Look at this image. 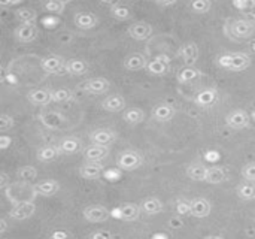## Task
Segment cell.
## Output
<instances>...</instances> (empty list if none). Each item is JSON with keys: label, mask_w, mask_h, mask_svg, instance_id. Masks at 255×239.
Segmentation results:
<instances>
[{"label": "cell", "mask_w": 255, "mask_h": 239, "mask_svg": "<svg viewBox=\"0 0 255 239\" xmlns=\"http://www.w3.org/2000/svg\"><path fill=\"white\" fill-rule=\"evenodd\" d=\"M224 31L233 40L250 39L251 36H254L255 33V22L251 19H245V18L230 19L229 22H226Z\"/></svg>", "instance_id": "1"}, {"label": "cell", "mask_w": 255, "mask_h": 239, "mask_svg": "<svg viewBox=\"0 0 255 239\" xmlns=\"http://www.w3.org/2000/svg\"><path fill=\"white\" fill-rule=\"evenodd\" d=\"M253 60L248 54L245 52H230L218 57L217 64L223 69L233 70V72H242L251 66Z\"/></svg>", "instance_id": "2"}, {"label": "cell", "mask_w": 255, "mask_h": 239, "mask_svg": "<svg viewBox=\"0 0 255 239\" xmlns=\"http://www.w3.org/2000/svg\"><path fill=\"white\" fill-rule=\"evenodd\" d=\"M143 163V156H140L137 151H133V150H126L123 151L118 159H117V166L118 169L121 171H136L142 166Z\"/></svg>", "instance_id": "3"}, {"label": "cell", "mask_w": 255, "mask_h": 239, "mask_svg": "<svg viewBox=\"0 0 255 239\" xmlns=\"http://www.w3.org/2000/svg\"><path fill=\"white\" fill-rule=\"evenodd\" d=\"M39 121L49 130H60L66 126L67 123V118L58 112V111H52V109H46V111H42L39 115H37Z\"/></svg>", "instance_id": "4"}, {"label": "cell", "mask_w": 255, "mask_h": 239, "mask_svg": "<svg viewBox=\"0 0 255 239\" xmlns=\"http://www.w3.org/2000/svg\"><path fill=\"white\" fill-rule=\"evenodd\" d=\"M140 207H137L136 204H124L120 208L111 211V216L123 222H136L140 216Z\"/></svg>", "instance_id": "5"}, {"label": "cell", "mask_w": 255, "mask_h": 239, "mask_svg": "<svg viewBox=\"0 0 255 239\" xmlns=\"http://www.w3.org/2000/svg\"><path fill=\"white\" fill-rule=\"evenodd\" d=\"M37 34H39V28L36 24H19L13 30L15 39L21 43H30V42L36 40Z\"/></svg>", "instance_id": "6"}, {"label": "cell", "mask_w": 255, "mask_h": 239, "mask_svg": "<svg viewBox=\"0 0 255 239\" xmlns=\"http://www.w3.org/2000/svg\"><path fill=\"white\" fill-rule=\"evenodd\" d=\"M109 87H111V82L106 78H102V76L87 79L81 85V88L88 94H105V93H108Z\"/></svg>", "instance_id": "7"}, {"label": "cell", "mask_w": 255, "mask_h": 239, "mask_svg": "<svg viewBox=\"0 0 255 239\" xmlns=\"http://www.w3.org/2000/svg\"><path fill=\"white\" fill-rule=\"evenodd\" d=\"M250 121H251V117L244 111V109H236V111H232L227 117H226V123L230 129H235V130H242V129H247L250 126Z\"/></svg>", "instance_id": "8"}, {"label": "cell", "mask_w": 255, "mask_h": 239, "mask_svg": "<svg viewBox=\"0 0 255 239\" xmlns=\"http://www.w3.org/2000/svg\"><path fill=\"white\" fill-rule=\"evenodd\" d=\"M82 216L90 223H105L111 217V213L100 205H90L84 210Z\"/></svg>", "instance_id": "9"}, {"label": "cell", "mask_w": 255, "mask_h": 239, "mask_svg": "<svg viewBox=\"0 0 255 239\" xmlns=\"http://www.w3.org/2000/svg\"><path fill=\"white\" fill-rule=\"evenodd\" d=\"M127 33H128V36L131 39L142 42V40H146V39L151 37V34H152V25L148 24V22H145V21H137V22H133L128 27Z\"/></svg>", "instance_id": "10"}, {"label": "cell", "mask_w": 255, "mask_h": 239, "mask_svg": "<svg viewBox=\"0 0 255 239\" xmlns=\"http://www.w3.org/2000/svg\"><path fill=\"white\" fill-rule=\"evenodd\" d=\"M34 213H36V204H33V201H27V202H21V204L15 205L10 210L9 216H10V219H13L16 222H22V220L30 219Z\"/></svg>", "instance_id": "11"}, {"label": "cell", "mask_w": 255, "mask_h": 239, "mask_svg": "<svg viewBox=\"0 0 255 239\" xmlns=\"http://www.w3.org/2000/svg\"><path fill=\"white\" fill-rule=\"evenodd\" d=\"M66 61L63 57L60 55H48V57H43L40 60V69L46 73H60L61 70H64V66H66Z\"/></svg>", "instance_id": "12"}, {"label": "cell", "mask_w": 255, "mask_h": 239, "mask_svg": "<svg viewBox=\"0 0 255 239\" xmlns=\"http://www.w3.org/2000/svg\"><path fill=\"white\" fill-rule=\"evenodd\" d=\"M25 97L33 106H46L52 102V91L48 88H34L30 90Z\"/></svg>", "instance_id": "13"}, {"label": "cell", "mask_w": 255, "mask_h": 239, "mask_svg": "<svg viewBox=\"0 0 255 239\" xmlns=\"http://www.w3.org/2000/svg\"><path fill=\"white\" fill-rule=\"evenodd\" d=\"M90 141L93 145H102V147H109L115 139L117 133L111 129H96L94 132L90 133Z\"/></svg>", "instance_id": "14"}, {"label": "cell", "mask_w": 255, "mask_h": 239, "mask_svg": "<svg viewBox=\"0 0 255 239\" xmlns=\"http://www.w3.org/2000/svg\"><path fill=\"white\" fill-rule=\"evenodd\" d=\"M217 100H218V91L215 88H205L199 91L193 99V102L199 108H211L217 103Z\"/></svg>", "instance_id": "15"}, {"label": "cell", "mask_w": 255, "mask_h": 239, "mask_svg": "<svg viewBox=\"0 0 255 239\" xmlns=\"http://www.w3.org/2000/svg\"><path fill=\"white\" fill-rule=\"evenodd\" d=\"M175 114H176V109L170 103H160V105L154 106L152 111H151V117L155 121H160V123L170 121L175 117Z\"/></svg>", "instance_id": "16"}, {"label": "cell", "mask_w": 255, "mask_h": 239, "mask_svg": "<svg viewBox=\"0 0 255 239\" xmlns=\"http://www.w3.org/2000/svg\"><path fill=\"white\" fill-rule=\"evenodd\" d=\"M100 106H102V109H105L108 112L117 114V112L124 111V108H126V99L121 94H111V96H108V97H105L102 100Z\"/></svg>", "instance_id": "17"}, {"label": "cell", "mask_w": 255, "mask_h": 239, "mask_svg": "<svg viewBox=\"0 0 255 239\" xmlns=\"http://www.w3.org/2000/svg\"><path fill=\"white\" fill-rule=\"evenodd\" d=\"M211 202L205 198H196L191 201V208H190V214L196 219H206L211 214Z\"/></svg>", "instance_id": "18"}, {"label": "cell", "mask_w": 255, "mask_h": 239, "mask_svg": "<svg viewBox=\"0 0 255 239\" xmlns=\"http://www.w3.org/2000/svg\"><path fill=\"white\" fill-rule=\"evenodd\" d=\"M169 64H170V58L167 55H158V57H155L154 60H151L148 63L146 70L151 75L161 76V75H164V73L169 72Z\"/></svg>", "instance_id": "19"}, {"label": "cell", "mask_w": 255, "mask_h": 239, "mask_svg": "<svg viewBox=\"0 0 255 239\" xmlns=\"http://www.w3.org/2000/svg\"><path fill=\"white\" fill-rule=\"evenodd\" d=\"M73 22L81 30H91L97 25L99 18L91 12H76L73 16Z\"/></svg>", "instance_id": "20"}, {"label": "cell", "mask_w": 255, "mask_h": 239, "mask_svg": "<svg viewBox=\"0 0 255 239\" xmlns=\"http://www.w3.org/2000/svg\"><path fill=\"white\" fill-rule=\"evenodd\" d=\"M148 60L143 54L139 52H133L128 57H126L124 60V69L128 72H136V70H142L148 66Z\"/></svg>", "instance_id": "21"}, {"label": "cell", "mask_w": 255, "mask_h": 239, "mask_svg": "<svg viewBox=\"0 0 255 239\" xmlns=\"http://www.w3.org/2000/svg\"><path fill=\"white\" fill-rule=\"evenodd\" d=\"M109 154V147H102V145H88L84 150V157L87 162H97L100 163L105 157Z\"/></svg>", "instance_id": "22"}, {"label": "cell", "mask_w": 255, "mask_h": 239, "mask_svg": "<svg viewBox=\"0 0 255 239\" xmlns=\"http://www.w3.org/2000/svg\"><path fill=\"white\" fill-rule=\"evenodd\" d=\"M179 54L185 61V66H194L199 58V46L194 42H187L179 48Z\"/></svg>", "instance_id": "23"}, {"label": "cell", "mask_w": 255, "mask_h": 239, "mask_svg": "<svg viewBox=\"0 0 255 239\" xmlns=\"http://www.w3.org/2000/svg\"><path fill=\"white\" fill-rule=\"evenodd\" d=\"M103 165L97 163V162H87L81 166L79 169V175L84 180H97L102 174H103Z\"/></svg>", "instance_id": "24"}, {"label": "cell", "mask_w": 255, "mask_h": 239, "mask_svg": "<svg viewBox=\"0 0 255 239\" xmlns=\"http://www.w3.org/2000/svg\"><path fill=\"white\" fill-rule=\"evenodd\" d=\"M58 190H60V184L55 180H46V181H42V183H39V184H36L33 187L34 195H39L42 198H51Z\"/></svg>", "instance_id": "25"}, {"label": "cell", "mask_w": 255, "mask_h": 239, "mask_svg": "<svg viewBox=\"0 0 255 239\" xmlns=\"http://www.w3.org/2000/svg\"><path fill=\"white\" fill-rule=\"evenodd\" d=\"M64 72L72 76H82L88 72V63L81 58H72L66 61Z\"/></svg>", "instance_id": "26"}, {"label": "cell", "mask_w": 255, "mask_h": 239, "mask_svg": "<svg viewBox=\"0 0 255 239\" xmlns=\"http://www.w3.org/2000/svg\"><path fill=\"white\" fill-rule=\"evenodd\" d=\"M58 150L61 154H76L82 150V144L78 138H73V136H67V138H63L60 142H58Z\"/></svg>", "instance_id": "27"}, {"label": "cell", "mask_w": 255, "mask_h": 239, "mask_svg": "<svg viewBox=\"0 0 255 239\" xmlns=\"http://www.w3.org/2000/svg\"><path fill=\"white\" fill-rule=\"evenodd\" d=\"M60 150L57 145H45V147H40L37 150V160L42 162V163H49V162H54L58 156H60Z\"/></svg>", "instance_id": "28"}, {"label": "cell", "mask_w": 255, "mask_h": 239, "mask_svg": "<svg viewBox=\"0 0 255 239\" xmlns=\"http://www.w3.org/2000/svg\"><path fill=\"white\" fill-rule=\"evenodd\" d=\"M208 171H209V168H206L203 163L196 162L187 168V177L191 178L193 181H206Z\"/></svg>", "instance_id": "29"}, {"label": "cell", "mask_w": 255, "mask_h": 239, "mask_svg": "<svg viewBox=\"0 0 255 239\" xmlns=\"http://www.w3.org/2000/svg\"><path fill=\"white\" fill-rule=\"evenodd\" d=\"M140 210L146 216H155V214H160L164 210V207H163V202L160 199H157V198H148V199H145L140 204Z\"/></svg>", "instance_id": "30"}, {"label": "cell", "mask_w": 255, "mask_h": 239, "mask_svg": "<svg viewBox=\"0 0 255 239\" xmlns=\"http://www.w3.org/2000/svg\"><path fill=\"white\" fill-rule=\"evenodd\" d=\"M200 76H202V72L197 67H194V66H185V67H182L178 72L176 79H178L179 84H188V82H191V81H194V79H197Z\"/></svg>", "instance_id": "31"}, {"label": "cell", "mask_w": 255, "mask_h": 239, "mask_svg": "<svg viewBox=\"0 0 255 239\" xmlns=\"http://www.w3.org/2000/svg\"><path fill=\"white\" fill-rule=\"evenodd\" d=\"M123 120L130 126H136V124H140L145 120V112L140 108H130V109H127L124 112Z\"/></svg>", "instance_id": "32"}, {"label": "cell", "mask_w": 255, "mask_h": 239, "mask_svg": "<svg viewBox=\"0 0 255 239\" xmlns=\"http://www.w3.org/2000/svg\"><path fill=\"white\" fill-rule=\"evenodd\" d=\"M226 178H227V172H226V169H224V168H221V166H215V168H209V171H208V177H206V183H208V184L215 186V184H221V183H224V181H226Z\"/></svg>", "instance_id": "33"}, {"label": "cell", "mask_w": 255, "mask_h": 239, "mask_svg": "<svg viewBox=\"0 0 255 239\" xmlns=\"http://www.w3.org/2000/svg\"><path fill=\"white\" fill-rule=\"evenodd\" d=\"M236 192H238V196H239L242 201H254L255 199L254 183L245 181V183H242V184H239V186H238Z\"/></svg>", "instance_id": "34"}, {"label": "cell", "mask_w": 255, "mask_h": 239, "mask_svg": "<svg viewBox=\"0 0 255 239\" xmlns=\"http://www.w3.org/2000/svg\"><path fill=\"white\" fill-rule=\"evenodd\" d=\"M15 16L18 18V21H21V24H33L37 18V13L31 7H21L15 10Z\"/></svg>", "instance_id": "35"}, {"label": "cell", "mask_w": 255, "mask_h": 239, "mask_svg": "<svg viewBox=\"0 0 255 239\" xmlns=\"http://www.w3.org/2000/svg\"><path fill=\"white\" fill-rule=\"evenodd\" d=\"M16 177L19 178L21 183H33L37 178V169L34 166H22L18 169Z\"/></svg>", "instance_id": "36"}, {"label": "cell", "mask_w": 255, "mask_h": 239, "mask_svg": "<svg viewBox=\"0 0 255 239\" xmlns=\"http://www.w3.org/2000/svg\"><path fill=\"white\" fill-rule=\"evenodd\" d=\"M66 6H67L66 0H49V1L43 3V9L54 15H61L64 12Z\"/></svg>", "instance_id": "37"}, {"label": "cell", "mask_w": 255, "mask_h": 239, "mask_svg": "<svg viewBox=\"0 0 255 239\" xmlns=\"http://www.w3.org/2000/svg\"><path fill=\"white\" fill-rule=\"evenodd\" d=\"M111 13H112L114 18H117V19H120V21H126V19H128V18L131 16L130 9H128L127 6H124V4H120V3H115V4L111 7Z\"/></svg>", "instance_id": "38"}, {"label": "cell", "mask_w": 255, "mask_h": 239, "mask_svg": "<svg viewBox=\"0 0 255 239\" xmlns=\"http://www.w3.org/2000/svg\"><path fill=\"white\" fill-rule=\"evenodd\" d=\"M73 93L69 88H58L52 91V102L54 103H66L69 100H72Z\"/></svg>", "instance_id": "39"}, {"label": "cell", "mask_w": 255, "mask_h": 239, "mask_svg": "<svg viewBox=\"0 0 255 239\" xmlns=\"http://www.w3.org/2000/svg\"><path fill=\"white\" fill-rule=\"evenodd\" d=\"M190 7L194 13H206L211 10L212 1L211 0H194V1H191Z\"/></svg>", "instance_id": "40"}, {"label": "cell", "mask_w": 255, "mask_h": 239, "mask_svg": "<svg viewBox=\"0 0 255 239\" xmlns=\"http://www.w3.org/2000/svg\"><path fill=\"white\" fill-rule=\"evenodd\" d=\"M242 177H244L245 181L255 183V162L247 163V165L242 168Z\"/></svg>", "instance_id": "41"}, {"label": "cell", "mask_w": 255, "mask_h": 239, "mask_svg": "<svg viewBox=\"0 0 255 239\" xmlns=\"http://www.w3.org/2000/svg\"><path fill=\"white\" fill-rule=\"evenodd\" d=\"M13 124H15V121H13V118L10 115H7V114H1L0 115V130L1 132L10 130L13 127Z\"/></svg>", "instance_id": "42"}, {"label": "cell", "mask_w": 255, "mask_h": 239, "mask_svg": "<svg viewBox=\"0 0 255 239\" xmlns=\"http://www.w3.org/2000/svg\"><path fill=\"white\" fill-rule=\"evenodd\" d=\"M233 6L238 7L239 10H248V9H255V1H250V0H236L233 1Z\"/></svg>", "instance_id": "43"}, {"label": "cell", "mask_w": 255, "mask_h": 239, "mask_svg": "<svg viewBox=\"0 0 255 239\" xmlns=\"http://www.w3.org/2000/svg\"><path fill=\"white\" fill-rule=\"evenodd\" d=\"M190 208H191V201L188 202V201H178V207H176V210H178V213L181 214V216H185V214H190Z\"/></svg>", "instance_id": "44"}, {"label": "cell", "mask_w": 255, "mask_h": 239, "mask_svg": "<svg viewBox=\"0 0 255 239\" xmlns=\"http://www.w3.org/2000/svg\"><path fill=\"white\" fill-rule=\"evenodd\" d=\"M120 177H121V169H112V171L105 172V178L109 181H117L120 180Z\"/></svg>", "instance_id": "45"}, {"label": "cell", "mask_w": 255, "mask_h": 239, "mask_svg": "<svg viewBox=\"0 0 255 239\" xmlns=\"http://www.w3.org/2000/svg\"><path fill=\"white\" fill-rule=\"evenodd\" d=\"M90 239H112V235L106 231H97V232L91 234Z\"/></svg>", "instance_id": "46"}, {"label": "cell", "mask_w": 255, "mask_h": 239, "mask_svg": "<svg viewBox=\"0 0 255 239\" xmlns=\"http://www.w3.org/2000/svg\"><path fill=\"white\" fill-rule=\"evenodd\" d=\"M10 144H12V138L10 136H6V135L0 136V148L1 150H6Z\"/></svg>", "instance_id": "47"}, {"label": "cell", "mask_w": 255, "mask_h": 239, "mask_svg": "<svg viewBox=\"0 0 255 239\" xmlns=\"http://www.w3.org/2000/svg\"><path fill=\"white\" fill-rule=\"evenodd\" d=\"M7 184H9V177H7V174L1 172V174H0V189H1V190H6V189L9 187Z\"/></svg>", "instance_id": "48"}, {"label": "cell", "mask_w": 255, "mask_h": 239, "mask_svg": "<svg viewBox=\"0 0 255 239\" xmlns=\"http://www.w3.org/2000/svg\"><path fill=\"white\" fill-rule=\"evenodd\" d=\"M205 159L209 160V162H215V160L220 159V153L218 151H208L206 156H205Z\"/></svg>", "instance_id": "49"}, {"label": "cell", "mask_w": 255, "mask_h": 239, "mask_svg": "<svg viewBox=\"0 0 255 239\" xmlns=\"http://www.w3.org/2000/svg\"><path fill=\"white\" fill-rule=\"evenodd\" d=\"M52 239H67V234L66 232H54Z\"/></svg>", "instance_id": "50"}, {"label": "cell", "mask_w": 255, "mask_h": 239, "mask_svg": "<svg viewBox=\"0 0 255 239\" xmlns=\"http://www.w3.org/2000/svg\"><path fill=\"white\" fill-rule=\"evenodd\" d=\"M175 3H176L175 0H172V1H155V4H158V6H172Z\"/></svg>", "instance_id": "51"}, {"label": "cell", "mask_w": 255, "mask_h": 239, "mask_svg": "<svg viewBox=\"0 0 255 239\" xmlns=\"http://www.w3.org/2000/svg\"><path fill=\"white\" fill-rule=\"evenodd\" d=\"M1 228H0V234H4L6 232V229H7V223H6V220L4 219H1Z\"/></svg>", "instance_id": "52"}, {"label": "cell", "mask_w": 255, "mask_h": 239, "mask_svg": "<svg viewBox=\"0 0 255 239\" xmlns=\"http://www.w3.org/2000/svg\"><path fill=\"white\" fill-rule=\"evenodd\" d=\"M16 3H19V0H12V1H0V4H1V6H7V4H16Z\"/></svg>", "instance_id": "53"}, {"label": "cell", "mask_w": 255, "mask_h": 239, "mask_svg": "<svg viewBox=\"0 0 255 239\" xmlns=\"http://www.w3.org/2000/svg\"><path fill=\"white\" fill-rule=\"evenodd\" d=\"M203 239H223L221 237H217V235H209V237H206V238Z\"/></svg>", "instance_id": "54"}, {"label": "cell", "mask_w": 255, "mask_h": 239, "mask_svg": "<svg viewBox=\"0 0 255 239\" xmlns=\"http://www.w3.org/2000/svg\"><path fill=\"white\" fill-rule=\"evenodd\" d=\"M251 118H253V120H254V121H255V109H254V111H253V112H251Z\"/></svg>", "instance_id": "55"}]
</instances>
